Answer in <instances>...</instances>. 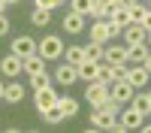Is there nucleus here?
<instances>
[{
    "instance_id": "f257e3e1",
    "label": "nucleus",
    "mask_w": 151,
    "mask_h": 133,
    "mask_svg": "<svg viewBox=\"0 0 151 133\" xmlns=\"http://www.w3.org/2000/svg\"><path fill=\"white\" fill-rule=\"evenodd\" d=\"M36 55L45 58V60L64 58V42H60V36H45V40H40L36 42Z\"/></svg>"
},
{
    "instance_id": "f03ea898",
    "label": "nucleus",
    "mask_w": 151,
    "mask_h": 133,
    "mask_svg": "<svg viewBox=\"0 0 151 133\" xmlns=\"http://www.w3.org/2000/svg\"><path fill=\"white\" fill-rule=\"evenodd\" d=\"M145 124V115L139 112L136 106L127 103V109H121V118H118V130H139Z\"/></svg>"
},
{
    "instance_id": "7ed1b4c3",
    "label": "nucleus",
    "mask_w": 151,
    "mask_h": 133,
    "mask_svg": "<svg viewBox=\"0 0 151 133\" xmlns=\"http://www.w3.org/2000/svg\"><path fill=\"white\" fill-rule=\"evenodd\" d=\"M133 94H136V88H133L127 79H118V82L109 85V97H112V100H118L121 106H127V103L133 100Z\"/></svg>"
},
{
    "instance_id": "20e7f679",
    "label": "nucleus",
    "mask_w": 151,
    "mask_h": 133,
    "mask_svg": "<svg viewBox=\"0 0 151 133\" xmlns=\"http://www.w3.org/2000/svg\"><path fill=\"white\" fill-rule=\"evenodd\" d=\"M85 97H88V103H91L94 109H97V106H103V103L109 100V85H106V82H97V79H94V82H88Z\"/></svg>"
},
{
    "instance_id": "39448f33",
    "label": "nucleus",
    "mask_w": 151,
    "mask_h": 133,
    "mask_svg": "<svg viewBox=\"0 0 151 133\" xmlns=\"http://www.w3.org/2000/svg\"><path fill=\"white\" fill-rule=\"evenodd\" d=\"M91 127H97V130H118V115L106 112V109H94L91 112Z\"/></svg>"
},
{
    "instance_id": "423d86ee",
    "label": "nucleus",
    "mask_w": 151,
    "mask_h": 133,
    "mask_svg": "<svg viewBox=\"0 0 151 133\" xmlns=\"http://www.w3.org/2000/svg\"><path fill=\"white\" fill-rule=\"evenodd\" d=\"M0 73H3L6 79H15V76H21L24 73V58H18V55H6V58H0Z\"/></svg>"
},
{
    "instance_id": "0eeeda50",
    "label": "nucleus",
    "mask_w": 151,
    "mask_h": 133,
    "mask_svg": "<svg viewBox=\"0 0 151 133\" xmlns=\"http://www.w3.org/2000/svg\"><path fill=\"white\" fill-rule=\"evenodd\" d=\"M33 103H36V109H40V115L45 112V109H52L55 103H58V91L48 85V88H40V91H33Z\"/></svg>"
},
{
    "instance_id": "6e6552de",
    "label": "nucleus",
    "mask_w": 151,
    "mask_h": 133,
    "mask_svg": "<svg viewBox=\"0 0 151 133\" xmlns=\"http://www.w3.org/2000/svg\"><path fill=\"white\" fill-rule=\"evenodd\" d=\"M109 40H112L109 18H94V24H91V42H100V45H106Z\"/></svg>"
},
{
    "instance_id": "1a4fd4ad",
    "label": "nucleus",
    "mask_w": 151,
    "mask_h": 133,
    "mask_svg": "<svg viewBox=\"0 0 151 133\" xmlns=\"http://www.w3.org/2000/svg\"><path fill=\"white\" fill-rule=\"evenodd\" d=\"M124 79H127L133 88H145L148 79H151V73H148L142 64H136V67H127V76H124Z\"/></svg>"
},
{
    "instance_id": "9d476101",
    "label": "nucleus",
    "mask_w": 151,
    "mask_h": 133,
    "mask_svg": "<svg viewBox=\"0 0 151 133\" xmlns=\"http://www.w3.org/2000/svg\"><path fill=\"white\" fill-rule=\"evenodd\" d=\"M145 33H148V30L142 27L139 21H130L127 27L121 30V36H124V42H127V45H133V42H145Z\"/></svg>"
},
{
    "instance_id": "9b49d317",
    "label": "nucleus",
    "mask_w": 151,
    "mask_h": 133,
    "mask_svg": "<svg viewBox=\"0 0 151 133\" xmlns=\"http://www.w3.org/2000/svg\"><path fill=\"white\" fill-rule=\"evenodd\" d=\"M12 55H18V58L36 55V42L30 40V36H15V40H12Z\"/></svg>"
},
{
    "instance_id": "f8f14e48",
    "label": "nucleus",
    "mask_w": 151,
    "mask_h": 133,
    "mask_svg": "<svg viewBox=\"0 0 151 133\" xmlns=\"http://www.w3.org/2000/svg\"><path fill=\"white\" fill-rule=\"evenodd\" d=\"M106 64H112V67H118V64H127V45H109L106 42Z\"/></svg>"
},
{
    "instance_id": "ddd939ff",
    "label": "nucleus",
    "mask_w": 151,
    "mask_h": 133,
    "mask_svg": "<svg viewBox=\"0 0 151 133\" xmlns=\"http://www.w3.org/2000/svg\"><path fill=\"white\" fill-rule=\"evenodd\" d=\"M55 82H58V85H73V82H79L76 67H73V64H60V67L55 70Z\"/></svg>"
},
{
    "instance_id": "4468645a",
    "label": "nucleus",
    "mask_w": 151,
    "mask_h": 133,
    "mask_svg": "<svg viewBox=\"0 0 151 133\" xmlns=\"http://www.w3.org/2000/svg\"><path fill=\"white\" fill-rule=\"evenodd\" d=\"M97 64H100V60H82V64H76V76H79V79H85V82H94L97 79Z\"/></svg>"
},
{
    "instance_id": "2eb2a0df",
    "label": "nucleus",
    "mask_w": 151,
    "mask_h": 133,
    "mask_svg": "<svg viewBox=\"0 0 151 133\" xmlns=\"http://www.w3.org/2000/svg\"><path fill=\"white\" fill-rule=\"evenodd\" d=\"M64 30L67 33H82L85 30V15H79V12H67V18H64Z\"/></svg>"
},
{
    "instance_id": "dca6fc26",
    "label": "nucleus",
    "mask_w": 151,
    "mask_h": 133,
    "mask_svg": "<svg viewBox=\"0 0 151 133\" xmlns=\"http://www.w3.org/2000/svg\"><path fill=\"white\" fill-rule=\"evenodd\" d=\"M109 21H112V24H118V27L124 30V27L130 24V12H127V6H121V3H118V6H112V9H109Z\"/></svg>"
},
{
    "instance_id": "f3484780",
    "label": "nucleus",
    "mask_w": 151,
    "mask_h": 133,
    "mask_svg": "<svg viewBox=\"0 0 151 133\" xmlns=\"http://www.w3.org/2000/svg\"><path fill=\"white\" fill-rule=\"evenodd\" d=\"M24 73H27V76H40V73H45V58L27 55V58H24Z\"/></svg>"
},
{
    "instance_id": "a211bd4d",
    "label": "nucleus",
    "mask_w": 151,
    "mask_h": 133,
    "mask_svg": "<svg viewBox=\"0 0 151 133\" xmlns=\"http://www.w3.org/2000/svg\"><path fill=\"white\" fill-rule=\"evenodd\" d=\"M148 52H151V48H148L145 42H133V45H127V60H133V64H142V60L148 58Z\"/></svg>"
},
{
    "instance_id": "6ab92c4d",
    "label": "nucleus",
    "mask_w": 151,
    "mask_h": 133,
    "mask_svg": "<svg viewBox=\"0 0 151 133\" xmlns=\"http://www.w3.org/2000/svg\"><path fill=\"white\" fill-rule=\"evenodd\" d=\"M21 97H24V88H21V82H6L3 100H9V103H21Z\"/></svg>"
},
{
    "instance_id": "aec40b11",
    "label": "nucleus",
    "mask_w": 151,
    "mask_h": 133,
    "mask_svg": "<svg viewBox=\"0 0 151 133\" xmlns=\"http://www.w3.org/2000/svg\"><path fill=\"white\" fill-rule=\"evenodd\" d=\"M48 21H52V9H40V6H36L30 12V24H33V27H48Z\"/></svg>"
},
{
    "instance_id": "412c9836",
    "label": "nucleus",
    "mask_w": 151,
    "mask_h": 133,
    "mask_svg": "<svg viewBox=\"0 0 151 133\" xmlns=\"http://www.w3.org/2000/svg\"><path fill=\"white\" fill-rule=\"evenodd\" d=\"M127 12H130V21H139L145 18V12H148V3H139V0H133V3H127Z\"/></svg>"
},
{
    "instance_id": "4be33fe9",
    "label": "nucleus",
    "mask_w": 151,
    "mask_h": 133,
    "mask_svg": "<svg viewBox=\"0 0 151 133\" xmlns=\"http://www.w3.org/2000/svg\"><path fill=\"white\" fill-rule=\"evenodd\" d=\"M58 106H60V112H64L67 118H73L76 112H79V103H76V97H58Z\"/></svg>"
},
{
    "instance_id": "5701e85b",
    "label": "nucleus",
    "mask_w": 151,
    "mask_h": 133,
    "mask_svg": "<svg viewBox=\"0 0 151 133\" xmlns=\"http://www.w3.org/2000/svg\"><path fill=\"white\" fill-rule=\"evenodd\" d=\"M64 58H67V64H82V60H85V48L82 45H70V48H64Z\"/></svg>"
},
{
    "instance_id": "b1692460",
    "label": "nucleus",
    "mask_w": 151,
    "mask_h": 133,
    "mask_svg": "<svg viewBox=\"0 0 151 133\" xmlns=\"http://www.w3.org/2000/svg\"><path fill=\"white\" fill-rule=\"evenodd\" d=\"M130 106H136L142 115H151V100H148V94H133V100Z\"/></svg>"
},
{
    "instance_id": "393cba45",
    "label": "nucleus",
    "mask_w": 151,
    "mask_h": 133,
    "mask_svg": "<svg viewBox=\"0 0 151 133\" xmlns=\"http://www.w3.org/2000/svg\"><path fill=\"white\" fill-rule=\"evenodd\" d=\"M103 55H106V45H100V42L85 45V58L88 60H103Z\"/></svg>"
},
{
    "instance_id": "a878e982",
    "label": "nucleus",
    "mask_w": 151,
    "mask_h": 133,
    "mask_svg": "<svg viewBox=\"0 0 151 133\" xmlns=\"http://www.w3.org/2000/svg\"><path fill=\"white\" fill-rule=\"evenodd\" d=\"M42 118H45V121H48V124H60V121H64V118H67V115H64V112H60V106H58V103H55V106H52V109H45V112H42Z\"/></svg>"
},
{
    "instance_id": "bb28decb",
    "label": "nucleus",
    "mask_w": 151,
    "mask_h": 133,
    "mask_svg": "<svg viewBox=\"0 0 151 133\" xmlns=\"http://www.w3.org/2000/svg\"><path fill=\"white\" fill-rule=\"evenodd\" d=\"M91 6H94V0H70V9L79 12V15H88V12H91Z\"/></svg>"
},
{
    "instance_id": "cd10ccee",
    "label": "nucleus",
    "mask_w": 151,
    "mask_h": 133,
    "mask_svg": "<svg viewBox=\"0 0 151 133\" xmlns=\"http://www.w3.org/2000/svg\"><path fill=\"white\" fill-rule=\"evenodd\" d=\"M97 82L112 85V64H97Z\"/></svg>"
},
{
    "instance_id": "c85d7f7f",
    "label": "nucleus",
    "mask_w": 151,
    "mask_h": 133,
    "mask_svg": "<svg viewBox=\"0 0 151 133\" xmlns=\"http://www.w3.org/2000/svg\"><path fill=\"white\" fill-rule=\"evenodd\" d=\"M30 85H33V91H40V88H48L52 82H48L45 73H40V76H30Z\"/></svg>"
},
{
    "instance_id": "c756f323",
    "label": "nucleus",
    "mask_w": 151,
    "mask_h": 133,
    "mask_svg": "<svg viewBox=\"0 0 151 133\" xmlns=\"http://www.w3.org/2000/svg\"><path fill=\"white\" fill-rule=\"evenodd\" d=\"M97 109H106V112H115V115H118V112H121V103H118V100H112V97H109V100H106L103 106H97Z\"/></svg>"
},
{
    "instance_id": "7c9ffc66",
    "label": "nucleus",
    "mask_w": 151,
    "mask_h": 133,
    "mask_svg": "<svg viewBox=\"0 0 151 133\" xmlns=\"http://www.w3.org/2000/svg\"><path fill=\"white\" fill-rule=\"evenodd\" d=\"M33 3L40 6V9H58L60 3H64V0H33Z\"/></svg>"
},
{
    "instance_id": "2f4dec72",
    "label": "nucleus",
    "mask_w": 151,
    "mask_h": 133,
    "mask_svg": "<svg viewBox=\"0 0 151 133\" xmlns=\"http://www.w3.org/2000/svg\"><path fill=\"white\" fill-rule=\"evenodd\" d=\"M3 33H9V18L0 12V36H3Z\"/></svg>"
},
{
    "instance_id": "473e14b6",
    "label": "nucleus",
    "mask_w": 151,
    "mask_h": 133,
    "mask_svg": "<svg viewBox=\"0 0 151 133\" xmlns=\"http://www.w3.org/2000/svg\"><path fill=\"white\" fill-rule=\"evenodd\" d=\"M142 27H145V30H151V9L145 12V18H142Z\"/></svg>"
},
{
    "instance_id": "72a5a7b5",
    "label": "nucleus",
    "mask_w": 151,
    "mask_h": 133,
    "mask_svg": "<svg viewBox=\"0 0 151 133\" xmlns=\"http://www.w3.org/2000/svg\"><path fill=\"white\" fill-rule=\"evenodd\" d=\"M142 67H145V70H148V73H151V52H148V58H145V60H142Z\"/></svg>"
},
{
    "instance_id": "f704fd0d",
    "label": "nucleus",
    "mask_w": 151,
    "mask_h": 133,
    "mask_svg": "<svg viewBox=\"0 0 151 133\" xmlns=\"http://www.w3.org/2000/svg\"><path fill=\"white\" fill-rule=\"evenodd\" d=\"M3 91H6V85H3V82H0V100H3Z\"/></svg>"
},
{
    "instance_id": "c9c22d12",
    "label": "nucleus",
    "mask_w": 151,
    "mask_h": 133,
    "mask_svg": "<svg viewBox=\"0 0 151 133\" xmlns=\"http://www.w3.org/2000/svg\"><path fill=\"white\" fill-rule=\"evenodd\" d=\"M118 3H121V6H127V3H133V0H118Z\"/></svg>"
},
{
    "instance_id": "e433bc0d",
    "label": "nucleus",
    "mask_w": 151,
    "mask_h": 133,
    "mask_svg": "<svg viewBox=\"0 0 151 133\" xmlns=\"http://www.w3.org/2000/svg\"><path fill=\"white\" fill-rule=\"evenodd\" d=\"M145 40H148V45H151V30H148V33H145Z\"/></svg>"
},
{
    "instance_id": "4c0bfd02",
    "label": "nucleus",
    "mask_w": 151,
    "mask_h": 133,
    "mask_svg": "<svg viewBox=\"0 0 151 133\" xmlns=\"http://www.w3.org/2000/svg\"><path fill=\"white\" fill-rule=\"evenodd\" d=\"M142 127H145V133H151V124H142Z\"/></svg>"
},
{
    "instance_id": "58836bf2",
    "label": "nucleus",
    "mask_w": 151,
    "mask_h": 133,
    "mask_svg": "<svg viewBox=\"0 0 151 133\" xmlns=\"http://www.w3.org/2000/svg\"><path fill=\"white\" fill-rule=\"evenodd\" d=\"M3 6H6V3H3V0H0V12H3Z\"/></svg>"
},
{
    "instance_id": "ea45409f",
    "label": "nucleus",
    "mask_w": 151,
    "mask_h": 133,
    "mask_svg": "<svg viewBox=\"0 0 151 133\" xmlns=\"http://www.w3.org/2000/svg\"><path fill=\"white\" fill-rule=\"evenodd\" d=\"M3 3H15V0H3Z\"/></svg>"
},
{
    "instance_id": "a19ab883",
    "label": "nucleus",
    "mask_w": 151,
    "mask_h": 133,
    "mask_svg": "<svg viewBox=\"0 0 151 133\" xmlns=\"http://www.w3.org/2000/svg\"><path fill=\"white\" fill-rule=\"evenodd\" d=\"M139 3H148V0H139Z\"/></svg>"
},
{
    "instance_id": "79ce46f5",
    "label": "nucleus",
    "mask_w": 151,
    "mask_h": 133,
    "mask_svg": "<svg viewBox=\"0 0 151 133\" xmlns=\"http://www.w3.org/2000/svg\"><path fill=\"white\" fill-rule=\"evenodd\" d=\"M148 100H151V91H148Z\"/></svg>"
},
{
    "instance_id": "37998d69",
    "label": "nucleus",
    "mask_w": 151,
    "mask_h": 133,
    "mask_svg": "<svg viewBox=\"0 0 151 133\" xmlns=\"http://www.w3.org/2000/svg\"><path fill=\"white\" fill-rule=\"evenodd\" d=\"M148 9H151V0H148Z\"/></svg>"
}]
</instances>
